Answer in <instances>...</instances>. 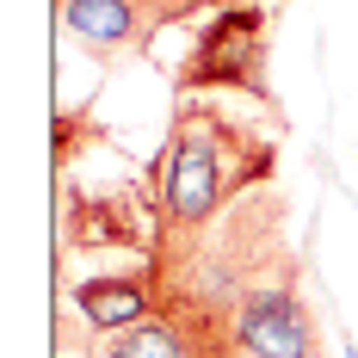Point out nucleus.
I'll list each match as a JSON object with an SVG mask.
<instances>
[{"instance_id": "1", "label": "nucleus", "mask_w": 358, "mask_h": 358, "mask_svg": "<svg viewBox=\"0 0 358 358\" xmlns=\"http://www.w3.org/2000/svg\"><path fill=\"white\" fill-rule=\"evenodd\" d=\"M272 167H278V136L222 111V99H185L148 173L155 216H161L155 235H198L229 204L272 185Z\"/></svg>"}, {"instance_id": "2", "label": "nucleus", "mask_w": 358, "mask_h": 358, "mask_svg": "<svg viewBox=\"0 0 358 358\" xmlns=\"http://www.w3.org/2000/svg\"><path fill=\"white\" fill-rule=\"evenodd\" d=\"M278 31V0H204V31L185 50L173 87L179 99L192 93H248L259 106H278L272 99V80H266V50Z\"/></svg>"}, {"instance_id": "3", "label": "nucleus", "mask_w": 358, "mask_h": 358, "mask_svg": "<svg viewBox=\"0 0 358 358\" xmlns=\"http://www.w3.org/2000/svg\"><path fill=\"white\" fill-rule=\"evenodd\" d=\"M235 346L248 358H322V340H315V315L303 303L296 278H278V285L253 290L235 315Z\"/></svg>"}, {"instance_id": "4", "label": "nucleus", "mask_w": 358, "mask_h": 358, "mask_svg": "<svg viewBox=\"0 0 358 358\" xmlns=\"http://www.w3.org/2000/svg\"><path fill=\"white\" fill-rule=\"evenodd\" d=\"M69 37L87 56H124V50H143L155 19H148L143 0H56Z\"/></svg>"}, {"instance_id": "5", "label": "nucleus", "mask_w": 358, "mask_h": 358, "mask_svg": "<svg viewBox=\"0 0 358 358\" xmlns=\"http://www.w3.org/2000/svg\"><path fill=\"white\" fill-rule=\"evenodd\" d=\"M74 315H80V327L87 334H99V340H111V334H124V327H143L148 315H155V290H148V272H106V278H80L74 285Z\"/></svg>"}, {"instance_id": "6", "label": "nucleus", "mask_w": 358, "mask_h": 358, "mask_svg": "<svg viewBox=\"0 0 358 358\" xmlns=\"http://www.w3.org/2000/svg\"><path fill=\"white\" fill-rule=\"evenodd\" d=\"M155 222L161 216H136V198L130 192H106L99 204L93 198H69V235L74 248H155Z\"/></svg>"}, {"instance_id": "7", "label": "nucleus", "mask_w": 358, "mask_h": 358, "mask_svg": "<svg viewBox=\"0 0 358 358\" xmlns=\"http://www.w3.org/2000/svg\"><path fill=\"white\" fill-rule=\"evenodd\" d=\"M99 358H192V346H185V334H179V327H167L161 315H148L143 327L111 334Z\"/></svg>"}]
</instances>
